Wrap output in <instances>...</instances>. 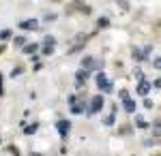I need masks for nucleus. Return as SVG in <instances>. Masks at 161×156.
I'll list each match as a JSON object with an SVG mask.
<instances>
[{
  "mask_svg": "<svg viewBox=\"0 0 161 156\" xmlns=\"http://www.w3.org/2000/svg\"><path fill=\"white\" fill-rule=\"evenodd\" d=\"M97 86H99L103 92H112V84L108 81V77H105L103 73H99V75H97Z\"/></svg>",
  "mask_w": 161,
  "mask_h": 156,
  "instance_id": "obj_1",
  "label": "nucleus"
},
{
  "mask_svg": "<svg viewBox=\"0 0 161 156\" xmlns=\"http://www.w3.org/2000/svg\"><path fill=\"white\" fill-rule=\"evenodd\" d=\"M56 128H58V133H60V137H67V133L71 131V122L69 120H60L58 124H56Z\"/></svg>",
  "mask_w": 161,
  "mask_h": 156,
  "instance_id": "obj_2",
  "label": "nucleus"
},
{
  "mask_svg": "<svg viewBox=\"0 0 161 156\" xmlns=\"http://www.w3.org/2000/svg\"><path fill=\"white\" fill-rule=\"evenodd\" d=\"M101 107H103V96H95L92 103H90V107H88V111H90V113H97Z\"/></svg>",
  "mask_w": 161,
  "mask_h": 156,
  "instance_id": "obj_3",
  "label": "nucleus"
},
{
  "mask_svg": "<svg viewBox=\"0 0 161 156\" xmlns=\"http://www.w3.org/2000/svg\"><path fill=\"white\" fill-rule=\"evenodd\" d=\"M19 26H22L24 30H35V28L39 26V22H37V19H26V22H22Z\"/></svg>",
  "mask_w": 161,
  "mask_h": 156,
  "instance_id": "obj_4",
  "label": "nucleus"
},
{
  "mask_svg": "<svg viewBox=\"0 0 161 156\" xmlns=\"http://www.w3.org/2000/svg\"><path fill=\"white\" fill-rule=\"evenodd\" d=\"M75 77H77V88H82V86H84V81H86V77H88V71H77V75H75Z\"/></svg>",
  "mask_w": 161,
  "mask_h": 156,
  "instance_id": "obj_5",
  "label": "nucleus"
},
{
  "mask_svg": "<svg viewBox=\"0 0 161 156\" xmlns=\"http://www.w3.org/2000/svg\"><path fill=\"white\" fill-rule=\"evenodd\" d=\"M148 90H150V84H148V81H142V84L137 86V94H146Z\"/></svg>",
  "mask_w": 161,
  "mask_h": 156,
  "instance_id": "obj_6",
  "label": "nucleus"
},
{
  "mask_svg": "<svg viewBox=\"0 0 161 156\" xmlns=\"http://www.w3.org/2000/svg\"><path fill=\"white\" fill-rule=\"evenodd\" d=\"M125 109H127L129 113H133V111H136V103H133V101H129V98H125Z\"/></svg>",
  "mask_w": 161,
  "mask_h": 156,
  "instance_id": "obj_7",
  "label": "nucleus"
},
{
  "mask_svg": "<svg viewBox=\"0 0 161 156\" xmlns=\"http://www.w3.org/2000/svg\"><path fill=\"white\" fill-rule=\"evenodd\" d=\"M37 49H39L37 43H30V45H26V47H24V54H35Z\"/></svg>",
  "mask_w": 161,
  "mask_h": 156,
  "instance_id": "obj_8",
  "label": "nucleus"
},
{
  "mask_svg": "<svg viewBox=\"0 0 161 156\" xmlns=\"http://www.w3.org/2000/svg\"><path fill=\"white\" fill-rule=\"evenodd\" d=\"M35 131H37V124H32V126H28V128H26V135H32Z\"/></svg>",
  "mask_w": 161,
  "mask_h": 156,
  "instance_id": "obj_9",
  "label": "nucleus"
},
{
  "mask_svg": "<svg viewBox=\"0 0 161 156\" xmlns=\"http://www.w3.org/2000/svg\"><path fill=\"white\" fill-rule=\"evenodd\" d=\"M9 36H11V30H2L0 32V39H9Z\"/></svg>",
  "mask_w": 161,
  "mask_h": 156,
  "instance_id": "obj_10",
  "label": "nucleus"
},
{
  "mask_svg": "<svg viewBox=\"0 0 161 156\" xmlns=\"http://www.w3.org/2000/svg\"><path fill=\"white\" fill-rule=\"evenodd\" d=\"M0 94H2V75H0Z\"/></svg>",
  "mask_w": 161,
  "mask_h": 156,
  "instance_id": "obj_11",
  "label": "nucleus"
}]
</instances>
